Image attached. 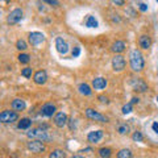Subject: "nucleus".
<instances>
[{"mask_svg": "<svg viewBox=\"0 0 158 158\" xmlns=\"http://www.w3.org/2000/svg\"><path fill=\"white\" fill-rule=\"evenodd\" d=\"M92 86H94V88L95 90H103V88H106V86H107V81L104 78H95L92 81Z\"/></svg>", "mask_w": 158, "mask_h": 158, "instance_id": "dca6fc26", "label": "nucleus"}, {"mask_svg": "<svg viewBox=\"0 0 158 158\" xmlns=\"http://www.w3.org/2000/svg\"><path fill=\"white\" fill-rule=\"evenodd\" d=\"M49 158H66V153L63 150H61V149H56V150H53L50 153Z\"/></svg>", "mask_w": 158, "mask_h": 158, "instance_id": "4be33fe9", "label": "nucleus"}, {"mask_svg": "<svg viewBox=\"0 0 158 158\" xmlns=\"http://www.w3.org/2000/svg\"><path fill=\"white\" fill-rule=\"evenodd\" d=\"M132 86H133V90L137 92H145L148 90L146 83L144 81H141V79H132Z\"/></svg>", "mask_w": 158, "mask_h": 158, "instance_id": "ddd939ff", "label": "nucleus"}, {"mask_svg": "<svg viewBox=\"0 0 158 158\" xmlns=\"http://www.w3.org/2000/svg\"><path fill=\"white\" fill-rule=\"evenodd\" d=\"M54 124H56L58 128H63V127H65L67 124V116H66V113H63V112L56 113V116H54Z\"/></svg>", "mask_w": 158, "mask_h": 158, "instance_id": "f8f14e48", "label": "nucleus"}, {"mask_svg": "<svg viewBox=\"0 0 158 158\" xmlns=\"http://www.w3.org/2000/svg\"><path fill=\"white\" fill-rule=\"evenodd\" d=\"M33 81H34V83H36V85H41V86L45 85L46 81H48V74H46V71H45V70L37 71V73L33 75Z\"/></svg>", "mask_w": 158, "mask_h": 158, "instance_id": "9d476101", "label": "nucleus"}, {"mask_svg": "<svg viewBox=\"0 0 158 158\" xmlns=\"http://www.w3.org/2000/svg\"><path fill=\"white\" fill-rule=\"evenodd\" d=\"M79 53H81V49H79V48H74V50H73V57H78Z\"/></svg>", "mask_w": 158, "mask_h": 158, "instance_id": "473e14b6", "label": "nucleus"}, {"mask_svg": "<svg viewBox=\"0 0 158 158\" xmlns=\"http://www.w3.org/2000/svg\"><path fill=\"white\" fill-rule=\"evenodd\" d=\"M21 75H23V77H25V78H31V77H32V69H31V67H25V69H23Z\"/></svg>", "mask_w": 158, "mask_h": 158, "instance_id": "cd10ccee", "label": "nucleus"}, {"mask_svg": "<svg viewBox=\"0 0 158 158\" xmlns=\"http://www.w3.org/2000/svg\"><path fill=\"white\" fill-rule=\"evenodd\" d=\"M27 136H28L29 138H33V140H38V141H42V142L52 140V136L49 135L48 132L44 131L42 128H34V129L28 131V132H27Z\"/></svg>", "mask_w": 158, "mask_h": 158, "instance_id": "f03ea898", "label": "nucleus"}, {"mask_svg": "<svg viewBox=\"0 0 158 158\" xmlns=\"http://www.w3.org/2000/svg\"><path fill=\"white\" fill-rule=\"evenodd\" d=\"M78 90H79V92L82 94V95H86V96H88V95H91V87L87 85V83H81L79 85V87H78Z\"/></svg>", "mask_w": 158, "mask_h": 158, "instance_id": "aec40b11", "label": "nucleus"}, {"mask_svg": "<svg viewBox=\"0 0 158 158\" xmlns=\"http://www.w3.org/2000/svg\"><path fill=\"white\" fill-rule=\"evenodd\" d=\"M19 118V115L16 112H13V111H3L2 113H0V121L2 123H13V121H16Z\"/></svg>", "mask_w": 158, "mask_h": 158, "instance_id": "423d86ee", "label": "nucleus"}, {"mask_svg": "<svg viewBox=\"0 0 158 158\" xmlns=\"http://www.w3.org/2000/svg\"><path fill=\"white\" fill-rule=\"evenodd\" d=\"M71 158H85V157H82V156H79V154H75V156H73Z\"/></svg>", "mask_w": 158, "mask_h": 158, "instance_id": "4c0bfd02", "label": "nucleus"}, {"mask_svg": "<svg viewBox=\"0 0 158 158\" xmlns=\"http://www.w3.org/2000/svg\"><path fill=\"white\" fill-rule=\"evenodd\" d=\"M99 156L102 158H110L112 156V150L110 148H100L99 149Z\"/></svg>", "mask_w": 158, "mask_h": 158, "instance_id": "5701e85b", "label": "nucleus"}, {"mask_svg": "<svg viewBox=\"0 0 158 158\" xmlns=\"http://www.w3.org/2000/svg\"><path fill=\"white\" fill-rule=\"evenodd\" d=\"M99 99H100V102H103V103H108V99L106 96H99Z\"/></svg>", "mask_w": 158, "mask_h": 158, "instance_id": "f704fd0d", "label": "nucleus"}, {"mask_svg": "<svg viewBox=\"0 0 158 158\" xmlns=\"http://www.w3.org/2000/svg\"><path fill=\"white\" fill-rule=\"evenodd\" d=\"M46 3H48V4H53V6H58V4H59L58 2H53V0H48Z\"/></svg>", "mask_w": 158, "mask_h": 158, "instance_id": "c9c22d12", "label": "nucleus"}, {"mask_svg": "<svg viewBox=\"0 0 158 158\" xmlns=\"http://www.w3.org/2000/svg\"><path fill=\"white\" fill-rule=\"evenodd\" d=\"M124 49H125V42L124 41H115L112 44V46H111V50L113 53H121V52H124Z\"/></svg>", "mask_w": 158, "mask_h": 158, "instance_id": "f3484780", "label": "nucleus"}, {"mask_svg": "<svg viewBox=\"0 0 158 158\" xmlns=\"http://www.w3.org/2000/svg\"><path fill=\"white\" fill-rule=\"evenodd\" d=\"M16 48L19 49V50H25V49L28 48V45L24 40H19V41L16 42Z\"/></svg>", "mask_w": 158, "mask_h": 158, "instance_id": "a878e982", "label": "nucleus"}, {"mask_svg": "<svg viewBox=\"0 0 158 158\" xmlns=\"http://www.w3.org/2000/svg\"><path fill=\"white\" fill-rule=\"evenodd\" d=\"M56 48H57V52L59 54H67L69 53V45L62 37L56 38Z\"/></svg>", "mask_w": 158, "mask_h": 158, "instance_id": "1a4fd4ad", "label": "nucleus"}, {"mask_svg": "<svg viewBox=\"0 0 158 158\" xmlns=\"http://www.w3.org/2000/svg\"><path fill=\"white\" fill-rule=\"evenodd\" d=\"M45 41V36L41 32H32L29 34V42L32 44V46H38Z\"/></svg>", "mask_w": 158, "mask_h": 158, "instance_id": "6e6552de", "label": "nucleus"}, {"mask_svg": "<svg viewBox=\"0 0 158 158\" xmlns=\"http://www.w3.org/2000/svg\"><path fill=\"white\" fill-rule=\"evenodd\" d=\"M132 138L135 141H137V142H141L142 140H144V137H142L141 132H135V133H133V136H132Z\"/></svg>", "mask_w": 158, "mask_h": 158, "instance_id": "c85d7f7f", "label": "nucleus"}, {"mask_svg": "<svg viewBox=\"0 0 158 158\" xmlns=\"http://www.w3.org/2000/svg\"><path fill=\"white\" fill-rule=\"evenodd\" d=\"M152 131L158 135V120H156V121L152 123Z\"/></svg>", "mask_w": 158, "mask_h": 158, "instance_id": "7c9ffc66", "label": "nucleus"}, {"mask_svg": "<svg viewBox=\"0 0 158 158\" xmlns=\"http://www.w3.org/2000/svg\"><path fill=\"white\" fill-rule=\"evenodd\" d=\"M19 61L21 63H28L29 61H31V57H29L28 54H20V56H19Z\"/></svg>", "mask_w": 158, "mask_h": 158, "instance_id": "bb28decb", "label": "nucleus"}, {"mask_svg": "<svg viewBox=\"0 0 158 158\" xmlns=\"http://www.w3.org/2000/svg\"><path fill=\"white\" fill-rule=\"evenodd\" d=\"M138 44H140V48L145 49V50H148V49L150 48L152 45V41H150V37L146 36V34H142V36L138 38Z\"/></svg>", "mask_w": 158, "mask_h": 158, "instance_id": "2eb2a0df", "label": "nucleus"}, {"mask_svg": "<svg viewBox=\"0 0 158 158\" xmlns=\"http://www.w3.org/2000/svg\"><path fill=\"white\" fill-rule=\"evenodd\" d=\"M132 112V103H128V104H125L124 107H123V113H131Z\"/></svg>", "mask_w": 158, "mask_h": 158, "instance_id": "c756f323", "label": "nucleus"}, {"mask_svg": "<svg viewBox=\"0 0 158 158\" xmlns=\"http://www.w3.org/2000/svg\"><path fill=\"white\" fill-rule=\"evenodd\" d=\"M129 131H131V128L128 124H120L117 127V132L120 135H127V133H129Z\"/></svg>", "mask_w": 158, "mask_h": 158, "instance_id": "393cba45", "label": "nucleus"}, {"mask_svg": "<svg viewBox=\"0 0 158 158\" xmlns=\"http://www.w3.org/2000/svg\"><path fill=\"white\" fill-rule=\"evenodd\" d=\"M56 111H57V108L53 103H46V104H44L41 108V115L46 116V117H52L54 113H56Z\"/></svg>", "mask_w": 158, "mask_h": 158, "instance_id": "9b49d317", "label": "nucleus"}, {"mask_svg": "<svg viewBox=\"0 0 158 158\" xmlns=\"http://www.w3.org/2000/svg\"><path fill=\"white\" fill-rule=\"evenodd\" d=\"M21 19H23V9L16 8V9H13V11L9 12L8 17H7V23L11 24V25H15V24H17Z\"/></svg>", "mask_w": 158, "mask_h": 158, "instance_id": "7ed1b4c3", "label": "nucleus"}, {"mask_svg": "<svg viewBox=\"0 0 158 158\" xmlns=\"http://www.w3.org/2000/svg\"><path fill=\"white\" fill-rule=\"evenodd\" d=\"M85 25L87 28H98V20L91 15H87L85 19Z\"/></svg>", "mask_w": 158, "mask_h": 158, "instance_id": "6ab92c4d", "label": "nucleus"}, {"mask_svg": "<svg viewBox=\"0 0 158 158\" xmlns=\"http://www.w3.org/2000/svg\"><path fill=\"white\" fill-rule=\"evenodd\" d=\"M28 149L31 150L32 153H42L45 150V145H44L42 141H38V140H32L28 142Z\"/></svg>", "mask_w": 158, "mask_h": 158, "instance_id": "0eeeda50", "label": "nucleus"}, {"mask_svg": "<svg viewBox=\"0 0 158 158\" xmlns=\"http://www.w3.org/2000/svg\"><path fill=\"white\" fill-rule=\"evenodd\" d=\"M113 4H116V6H124V2H121V0H115V2H113Z\"/></svg>", "mask_w": 158, "mask_h": 158, "instance_id": "72a5a7b5", "label": "nucleus"}, {"mask_svg": "<svg viewBox=\"0 0 158 158\" xmlns=\"http://www.w3.org/2000/svg\"><path fill=\"white\" fill-rule=\"evenodd\" d=\"M117 158H132V150L131 149H121V150H118Z\"/></svg>", "mask_w": 158, "mask_h": 158, "instance_id": "b1692460", "label": "nucleus"}, {"mask_svg": "<svg viewBox=\"0 0 158 158\" xmlns=\"http://www.w3.org/2000/svg\"><path fill=\"white\" fill-rule=\"evenodd\" d=\"M125 59L123 56H120V54H116L115 57L112 58V67L115 71H123L125 69Z\"/></svg>", "mask_w": 158, "mask_h": 158, "instance_id": "20e7f679", "label": "nucleus"}, {"mask_svg": "<svg viewBox=\"0 0 158 158\" xmlns=\"http://www.w3.org/2000/svg\"><path fill=\"white\" fill-rule=\"evenodd\" d=\"M157 100H158V98H157Z\"/></svg>", "mask_w": 158, "mask_h": 158, "instance_id": "58836bf2", "label": "nucleus"}, {"mask_svg": "<svg viewBox=\"0 0 158 158\" xmlns=\"http://www.w3.org/2000/svg\"><path fill=\"white\" fill-rule=\"evenodd\" d=\"M31 125H32V120L28 117H24L19 121V129H28Z\"/></svg>", "mask_w": 158, "mask_h": 158, "instance_id": "412c9836", "label": "nucleus"}, {"mask_svg": "<svg viewBox=\"0 0 158 158\" xmlns=\"http://www.w3.org/2000/svg\"><path fill=\"white\" fill-rule=\"evenodd\" d=\"M138 7H140V9H141V11H142V12H145V11H148V6H146V4H145V3H140V4H138Z\"/></svg>", "mask_w": 158, "mask_h": 158, "instance_id": "2f4dec72", "label": "nucleus"}, {"mask_svg": "<svg viewBox=\"0 0 158 158\" xmlns=\"http://www.w3.org/2000/svg\"><path fill=\"white\" fill-rule=\"evenodd\" d=\"M131 103H132V104H136V103H138V98H133Z\"/></svg>", "mask_w": 158, "mask_h": 158, "instance_id": "e433bc0d", "label": "nucleus"}, {"mask_svg": "<svg viewBox=\"0 0 158 158\" xmlns=\"http://www.w3.org/2000/svg\"><path fill=\"white\" fill-rule=\"evenodd\" d=\"M129 62H131V67L133 71H142V69L145 66V59H144V56L141 54L140 50L137 49H133L131 52V57H129Z\"/></svg>", "mask_w": 158, "mask_h": 158, "instance_id": "f257e3e1", "label": "nucleus"}, {"mask_svg": "<svg viewBox=\"0 0 158 158\" xmlns=\"http://www.w3.org/2000/svg\"><path fill=\"white\" fill-rule=\"evenodd\" d=\"M25 107H27V104L23 99H15V100L12 102V108L15 111H24Z\"/></svg>", "mask_w": 158, "mask_h": 158, "instance_id": "a211bd4d", "label": "nucleus"}, {"mask_svg": "<svg viewBox=\"0 0 158 158\" xmlns=\"http://www.w3.org/2000/svg\"><path fill=\"white\" fill-rule=\"evenodd\" d=\"M102 137H103V131H92L87 135V140L91 144H96V142L102 140Z\"/></svg>", "mask_w": 158, "mask_h": 158, "instance_id": "4468645a", "label": "nucleus"}, {"mask_svg": "<svg viewBox=\"0 0 158 158\" xmlns=\"http://www.w3.org/2000/svg\"><path fill=\"white\" fill-rule=\"evenodd\" d=\"M86 116L88 118H91V120H95V121H100V123H107L108 121V118L104 115L99 113L98 111L92 110V108H87L86 110Z\"/></svg>", "mask_w": 158, "mask_h": 158, "instance_id": "39448f33", "label": "nucleus"}]
</instances>
